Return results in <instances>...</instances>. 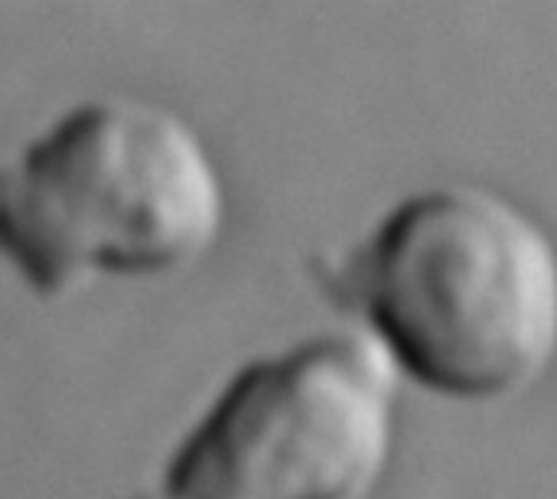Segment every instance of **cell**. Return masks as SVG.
Wrapping results in <instances>:
<instances>
[{"label": "cell", "instance_id": "cell-2", "mask_svg": "<svg viewBox=\"0 0 557 499\" xmlns=\"http://www.w3.org/2000/svg\"><path fill=\"white\" fill-rule=\"evenodd\" d=\"M222 222L202 137L160 105H78L0 163V258L46 301L95 278L176 275Z\"/></svg>", "mask_w": 557, "mask_h": 499}, {"label": "cell", "instance_id": "cell-3", "mask_svg": "<svg viewBox=\"0 0 557 499\" xmlns=\"http://www.w3.org/2000/svg\"><path fill=\"white\" fill-rule=\"evenodd\" d=\"M398 376L366 333L245 363L180 441L166 499H369L398 431Z\"/></svg>", "mask_w": 557, "mask_h": 499}, {"label": "cell", "instance_id": "cell-1", "mask_svg": "<svg viewBox=\"0 0 557 499\" xmlns=\"http://www.w3.org/2000/svg\"><path fill=\"white\" fill-rule=\"evenodd\" d=\"M330 288L398 379L447 402H512L557 363V242L490 186L441 183L398 199Z\"/></svg>", "mask_w": 557, "mask_h": 499}]
</instances>
